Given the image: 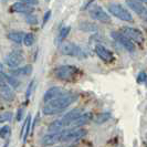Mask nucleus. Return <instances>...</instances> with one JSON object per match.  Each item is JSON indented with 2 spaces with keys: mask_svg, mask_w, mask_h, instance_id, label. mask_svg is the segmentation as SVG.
Returning <instances> with one entry per match:
<instances>
[{
  "mask_svg": "<svg viewBox=\"0 0 147 147\" xmlns=\"http://www.w3.org/2000/svg\"><path fill=\"white\" fill-rule=\"evenodd\" d=\"M76 98H78V95L75 94H63L54 100H51L47 102L44 105L43 110H42L43 114L44 115H54V114L61 113L66 107H69L73 102H75Z\"/></svg>",
  "mask_w": 147,
  "mask_h": 147,
  "instance_id": "nucleus-1",
  "label": "nucleus"
},
{
  "mask_svg": "<svg viewBox=\"0 0 147 147\" xmlns=\"http://www.w3.org/2000/svg\"><path fill=\"white\" fill-rule=\"evenodd\" d=\"M80 74V70L74 65H61L54 70V75L61 81H72Z\"/></svg>",
  "mask_w": 147,
  "mask_h": 147,
  "instance_id": "nucleus-2",
  "label": "nucleus"
},
{
  "mask_svg": "<svg viewBox=\"0 0 147 147\" xmlns=\"http://www.w3.org/2000/svg\"><path fill=\"white\" fill-rule=\"evenodd\" d=\"M60 52L63 55H69V57H75L79 59H83L86 57L84 50L80 45L72 42H62L60 44Z\"/></svg>",
  "mask_w": 147,
  "mask_h": 147,
  "instance_id": "nucleus-3",
  "label": "nucleus"
},
{
  "mask_svg": "<svg viewBox=\"0 0 147 147\" xmlns=\"http://www.w3.org/2000/svg\"><path fill=\"white\" fill-rule=\"evenodd\" d=\"M107 9H109V12H110L111 15L116 17L119 20H123V21H127V22L133 21L132 13L125 7H123L119 3H110L107 6Z\"/></svg>",
  "mask_w": 147,
  "mask_h": 147,
  "instance_id": "nucleus-4",
  "label": "nucleus"
},
{
  "mask_svg": "<svg viewBox=\"0 0 147 147\" xmlns=\"http://www.w3.org/2000/svg\"><path fill=\"white\" fill-rule=\"evenodd\" d=\"M88 15L93 20L103 22V23H111L112 21L111 16L98 5H93L88 7Z\"/></svg>",
  "mask_w": 147,
  "mask_h": 147,
  "instance_id": "nucleus-5",
  "label": "nucleus"
},
{
  "mask_svg": "<svg viewBox=\"0 0 147 147\" xmlns=\"http://www.w3.org/2000/svg\"><path fill=\"white\" fill-rule=\"evenodd\" d=\"M111 37L113 38L118 44H121L124 49H125L126 51L128 52H134L135 51V49H136V47H135V44L133 42L132 40H129L127 37H125L122 32H118V31H113V32H111Z\"/></svg>",
  "mask_w": 147,
  "mask_h": 147,
  "instance_id": "nucleus-6",
  "label": "nucleus"
},
{
  "mask_svg": "<svg viewBox=\"0 0 147 147\" xmlns=\"http://www.w3.org/2000/svg\"><path fill=\"white\" fill-rule=\"evenodd\" d=\"M23 61H24V55H23L22 51H19V50L10 52L5 58V63L10 69H16V67L20 66L23 63Z\"/></svg>",
  "mask_w": 147,
  "mask_h": 147,
  "instance_id": "nucleus-7",
  "label": "nucleus"
},
{
  "mask_svg": "<svg viewBox=\"0 0 147 147\" xmlns=\"http://www.w3.org/2000/svg\"><path fill=\"white\" fill-rule=\"evenodd\" d=\"M121 32L127 37L129 40H132L133 42H136L138 44H142L145 40V37L143 34V32L140 30L133 28V27H123L121 29Z\"/></svg>",
  "mask_w": 147,
  "mask_h": 147,
  "instance_id": "nucleus-8",
  "label": "nucleus"
},
{
  "mask_svg": "<svg viewBox=\"0 0 147 147\" xmlns=\"http://www.w3.org/2000/svg\"><path fill=\"white\" fill-rule=\"evenodd\" d=\"M86 135V131L83 128H74V129H66L61 133V142H71V140H79Z\"/></svg>",
  "mask_w": 147,
  "mask_h": 147,
  "instance_id": "nucleus-9",
  "label": "nucleus"
},
{
  "mask_svg": "<svg viewBox=\"0 0 147 147\" xmlns=\"http://www.w3.org/2000/svg\"><path fill=\"white\" fill-rule=\"evenodd\" d=\"M126 5L137 16L143 17V18L147 17V8L144 6L143 2H140V0H126Z\"/></svg>",
  "mask_w": 147,
  "mask_h": 147,
  "instance_id": "nucleus-10",
  "label": "nucleus"
},
{
  "mask_svg": "<svg viewBox=\"0 0 147 147\" xmlns=\"http://www.w3.org/2000/svg\"><path fill=\"white\" fill-rule=\"evenodd\" d=\"M95 53L100 59L106 63H111L114 61V54L102 44H96L95 45Z\"/></svg>",
  "mask_w": 147,
  "mask_h": 147,
  "instance_id": "nucleus-11",
  "label": "nucleus"
},
{
  "mask_svg": "<svg viewBox=\"0 0 147 147\" xmlns=\"http://www.w3.org/2000/svg\"><path fill=\"white\" fill-rule=\"evenodd\" d=\"M9 11H11V12H19V13H31L33 11V6L27 5L24 2H21V1H17V2L12 3L10 6Z\"/></svg>",
  "mask_w": 147,
  "mask_h": 147,
  "instance_id": "nucleus-12",
  "label": "nucleus"
},
{
  "mask_svg": "<svg viewBox=\"0 0 147 147\" xmlns=\"http://www.w3.org/2000/svg\"><path fill=\"white\" fill-rule=\"evenodd\" d=\"M61 142V133L60 132H51L50 134L44 135L41 140V144L43 146H52Z\"/></svg>",
  "mask_w": 147,
  "mask_h": 147,
  "instance_id": "nucleus-13",
  "label": "nucleus"
},
{
  "mask_svg": "<svg viewBox=\"0 0 147 147\" xmlns=\"http://www.w3.org/2000/svg\"><path fill=\"white\" fill-rule=\"evenodd\" d=\"M63 94H64V91H63V88H60V86H53V88H50L49 90H47L45 93H44L43 102L44 103H47V102H49V101H51V100H54V98H57V97H59V96L63 95Z\"/></svg>",
  "mask_w": 147,
  "mask_h": 147,
  "instance_id": "nucleus-14",
  "label": "nucleus"
},
{
  "mask_svg": "<svg viewBox=\"0 0 147 147\" xmlns=\"http://www.w3.org/2000/svg\"><path fill=\"white\" fill-rule=\"evenodd\" d=\"M82 111L80 109H74V110H71L70 112H67L65 115L63 116L62 118H60L61 119V122H62V124L64 127L66 126H70L72 123L74 122V119L75 118H78L80 115H81Z\"/></svg>",
  "mask_w": 147,
  "mask_h": 147,
  "instance_id": "nucleus-15",
  "label": "nucleus"
},
{
  "mask_svg": "<svg viewBox=\"0 0 147 147\" xmlns=\"http://www.w3.org/2000/svg\"><path fill=\"white\" fill-rule=\"evenodd\" d=\"M92 119H93V114H92L91 112H86V113H84V114H81L78 118H75L74 122L71 125H73L74 127H81V126H84V125H86V124H88Z\"/></svg>",
  "mask_w": 147,
  "mask_h": 147,
  "instance_id": "nucleus-16",
  "label": "nucleus"
},
{
  "mask_svg": "<svg viewBox=\"0 0 147 147\" xmlns=\"http://www.w3.org/2000/svg\"><path fill=\"white\" fill-rule=\"evenodd\" d=\"M0 96L8 102H11L15 98V93L11 90V86H9L7 83H5V84L0 85Z\"/></svg>",
  "mask_w": 147,
  "mask_h": 147,
  "instance_id": "nucleus-17",
  "label": "nucleus"
},
{
  "mask_svg": "<svg viewBox=\"0 0 147 147\" xmlns=\"http://www.w3.org/2000/svg\"><path fill=\"white\" fill-rule=\"evenodd\" d=\"M32 71H33V67L31 64H28V65H24V66H18V67H16V69H12L11 71H10V73L11 75H13V76H19V75H23V76H26V75H30V74L32 73Z\"/></svg>",
  "mask_w": 147,
  "mask_h": 147,
  "instance_id": "nucleus-18",
  "label": "nucleus"
},
{
  "mask_svg": "<svg viewBox=\"0 0 147 147\" xmlns=\"http://www.w3.org/2000/svg\"><path fill=\"white\" fill-rule=\"evenodd\" d=\"M79 29L83 31V32H95V31H97L98 27L96 26L95 23H93V22L82 21L79 24Z\"/></svg>",
  "mask_w": 147,
  "mask_h": 147,
  "instance_id": "nucleus-19",
  "label": "nucleus"
},
{
  "mask_svg": "<svg viewBox=\"0 0 147 147\" xmlns=\"http://www.w3.org/2000/svg\"><path fill=\"white\" fill-rule=\"evenodd\" d=\"M31 115H28V117L26 118V122L23 124V127H22V132H21V137H22V142L26 143V140L28 138L30 134V128H31Z\"/></svg>",
  "mask_w": 147,
  "mask_h": 147,
  "instance_id": "nucleus-20",
  "label": "nucleus"
},
{
  "mask_svg": "<svg viewBox=\"0 0 147 147\" xmlns=\"http://www.w3.org/2000/svg\"><path fill=\"white\" fill-rule=\"evenodd\" d=\"M112 117V114L110 112H103V113H98L94 117V122L96 124H103L105 122H107L109 119H111Z\"/></svg>",
  "mask_w": 147,
  "mask_h": 147,
  "instance_id": "nucleus-21",
  "label": "nucleus"
},
{
  "mask_svg": "<svg viewBox=\"0 0 147 147\" xmlns=\"http://www.w3.org/2000/svg\"><path fill=\"white\" fill-rule=\"evenodd\" d=\"M23 37H24V33L23 32H18V31H13V32H10L8 34V39L13 41L15 43L20 44L23 41Z\"/></svg>",
  "mask_w": 147,
  "mask_h": 147,
  "instance_id": "nucleus-22",
  "label": "nucleus"
},
{
  "mask_svg": "<svg viewBox=\"0 0 147 147\" xmlns=\"http://www.w3.org/2000/svg\"><path fill=\"white\" fill-rule=\"evenodd\" d=\"M1 75L3 76V79H5L6 83L10 84V86H11V88H19L20 82L16 79V76H13V75H8V74H6V73H1Z\"/></svg>",
  "mask_w": 147,
  "mask_h": 147,
  "instance_id": "nucleus-23",
  "label": "nucleus"
},
{
  "mask_svg": "<svg viewBox=\"0 0 147 147\" xmlns=\"http://www.w3.org/2000/svg\"><path fill=\"white\" fill-rule=\"evenodd\" d=\"M62 128H64V126L62 124L61 119H57V121L52 122L51 124L49 125V131L50 132H59Z\"/></svg>",
  "mask_w": 147,
  "mask_h": 147,
  "instance_id": "nucleus-24",
  "label": "nucleus"
},
{
  "mask_svg": "<svg viewBox=\"0 0 147 147\" xmlns=\"http://www.w3.org/2000/svg\"><path fill=\"white\" fill-rule=\"evenodd\" d=\"M23 44L26 47H32L34 42H36V38H34V34L32 33H26L24 37H23Z\"/></svg>",
  "mask_w": 147,
  "mask_h": 147,
  "instance_id": "nucleus-25",
  "label": "nucleus"
},
{
  "mask_svg": "<svg viewBox=\"0 0 147 147\" xmlns=\"http://www.w3.org/2000/svg\"><path fill=\"white\" fill-rule=\"evenodd\" d=\"M70 31H71V27H70V26H67V27H63L62 29L60 30L59 38H58L59 42H62V41H63V40H64V39H65L67 36H69Z\"/></svg>",
  "mask_w": 147,
  "mask_h": 147,
  "instance_id": "nucleus-26",
  "label": "nucleus"
},
{
  "mask_svg": "<svg viewBox=\"0 0 147 147\" xmlns=\"http://www.w3.org/2000/svg\"><path fill=\"white\" fill-rule=\"evenodd\" d=\"M10 135V126L5 125L0 128V138L2 140H6L8 136Z\"/></svg>",
  "mask_w": 147,
  "mask_h": 147,
  "instance_id": "nucleus-27",
  "label": "nucleus"
},
{
  "mask_svg": "<svg viewBox=\"0 0 147 147\" xmlns=\"http://www.w3.org/2000/svg\"><path fill=\"white\" fill-rule=\"evenodd\" d=\"M136 81H137V83H140V84H146L147 83V73L146 72H140V74L137 75Z\"/></svg>",
  "mask_w": 147,
  "mask_h": 147,
  "instance_id": "nucleus-28",
  "label": "nucleus"
},
{
  "mask_svg": "<svg viewBox=\"0 0 147 147\" xmlns=\"http://www.w3.org/2000/svg\"><path fill=\"white\" fill-rule=\"evenodd\" d=\"M26 22L28 23V24H31V26H34V24H37L38 23V18L37 16H33V15H28L27 16V18H26Z\"/></svg>",
  "mask_w": 147,
  "mask_h": 147,
  "instance_id": "nucleus-29",
  "label": "nucleus"
},
{
  "mask_svg": "<svg viewBox=\"0 0 147 147\" xmlns=\"http://www.w3.org/2000/svg\"><path fill=\"white\" fill-rule=\"evenodd\" d=\"M34 83H36V80H32V81L29 83L28 88H27V94H26V97H27V98H29L30 96H31V94H32L33 88H34Z\"/></svg>",
  "mask_w": 147,
  "mask_h": 147,
  "instance_id": "nucleus-30",
  "label": "nucleus"
},
{
  "mask_svg": "<svg viewBox=\"0 0 147 147\" xmlns=\"http://www.w3.org/2000/svg\"><path fill=\"white\" fill-rule=\"evenodd\" d=\"M11 117H12V114L11 113H2V114H0V123L10 121Z\"/></svg>",
  "mask_w": 147,
  "mask_h": 147,
  "instance_id": "nucleus-31",
  "label": "nucleus"
},
{
  "mask_svg": "<svg viewBox=\"0 0 147 147\" xmlns=\"http://www.w3.org/2000/svg\"><path fill=\"white\" fill-rule=\"evenodd\" d=\"M51 18V10H48L43 16V20H42V27L47 24V22L49 21V19Z\"/></svg>",
  "mask_w": 147,
  "mask_h": 147,
  "instance_id": "nucleus-32",
  "label": "nucleus"
},
{
  "mask_svg": "<svg viewBox=\"0 0 147 147\" xmlns=\"http://www.w3.org/2000/svg\"><path fill=\"white\" fill-rule=\"evenodd\" d=\"M21 2H24V3H27V5H30V6H36L38 5V0H20Z\"/></svg>",
  "mask_w": 147,
  "mask_h": 147,
  "instance_id": "nucleus-33",
  "label": "nucleus"
},
{
  "mask_svg": "<svg viewBox=\"0 0 147 147\" xmlns=\"http://www.w3.org/2000/svg\"><path fill=\"white\" fill-rule=\"evenodd\" d=\"M22 114H23V110H22V109H19V110H18V114H17V121H21Z\"/></svg>",
  "mask_w": 147,
  "mask_h": 147,
  "instance_id": "nucleus-34",
  "label": "nucleus"
},
{
  "mask_svg": "<svg viewBox=\"0 0 147 147\" xmlns=\"http://www.w3.org/2000/svg\"><path fill=\"white\" fill-rule=\"evenodd\" d=\"M93 1H94V0H88V2H86L84 6H83V8H82V9H83V10H84V9H88V8L92 5V2H93Z\"/></svg>",
  "mask_w": 147,
  "mask_h": 147,
  "instance_id": "nucleus-35",
  "label": "nucleus"
},
{
  "mask_svg": "<svg viewBox=\"0 0 147 147\" xmlns=\"http://www.w3.org/2000/svg\"><path fill=\"white\" fill-rule=\"evenodd\" d=\"M6 83V81H5V79H3V76L1 75V73H0V85H2V84H5Z\"/></svg>",
  "mask_w": 147,
  "mask_h": 147,
  "instance_id": "nucleus-36",
  "label": "nucleus"
},
{
  "mask_svg": "<svg viewBox=\"0 0 147 147\" xmlns=\"http://www.w3.org/2000/svg\"><path fill=\"white\" fill-rule=\"evenodd\" d=\"M140 2H144V3H146L147 5V0H140Z\"/></svg>",
  "mask_w": 147,
  "mask_h": 147,
  "instance_id": "nucleus-37",
  "label": "nucleus"
},
{
  "mask_svg": "<svg viewBox=\"0 0 147 147\" xmlns=\"http://www.w3.org/2000/svg\"><path fill=\"white\" fill-rule=\"evenodd\" d=\"M1 69H2V64H1V63H0V70H1Z\"/></svg>",
  "mask_w": 147,
  "mask_h": 147,
  "instance_id": "nucleus-38",
  "label": "nucleus"
},
{
  "mask_svg": "<svg viewBox=\"0 0 147 147\" xmlns=\"http://www.w3.org/2000/svg\"><path fill=\"white\" fill-rule=\"evenodd\" d=\"M145 21H146V23H147V17L145 18Z\"/></svg>",
  "mask_w": 147,
  "mask_h": 147,
  "instance_id": "nucleus-39",
  "label": "nucleus"
},
{
  "mask_svg": "<svg viewBox=\"0 0 147 147\" xmlns=\"http://www.w3.org/2000/svg\"><path fill=\"white\" fill-rule=\"evenodd\" d=\"M45 1H48V2H49V1H50V0H45Z\"/></svg>",
  "mask_w": 147,
  "mask_h": 147,
  "instance_id": "nucleus-40",
  "label": "nucleus"
},
{
  "mask_svg": "<svg viewBox=\"0 0 147 147\" xmlns=\"http://www.w3.org/2000/svg\"><path fill=\"white\" fill-rule=\"evenodd\" d=\"M70 147H75V146H70Z\"/></svg>",
  "mask_w": 147,
  "mask_h": 147,
  "instance_id": "nucleus-41",
  "label": "nucleus"
},
{
  "mask_svg": "<svg viewBox=\"0 0 147 147\" xmlns=\"http://www.w3.org/2000/svg\"><path fill=\"white\" fill-rule=\"evenodd\" d=\"M146 147H147V146H146Z\"/></svg>",
  "mask_w": 147,
  "mask_h": 147,
  "instance_id": "nucleus-42",
  "label": "nucleus"
}]
</instances>
